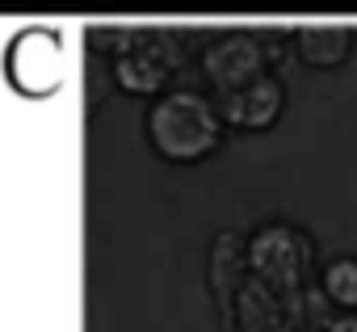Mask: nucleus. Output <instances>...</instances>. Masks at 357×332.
I'll return each instance as SVG.
<instances>
[{"instance_id": "1", "label": "nucleus", "mask_w": 357, "mask_h": 332, "mask_svg": "<svg viewBox=\"0 0 357 332\" xmlns=\"http://www.w3.org/2000/svg\"><path fill=\"white\" fill-rule=\"evenodd\" d=\"M147 130H151V143L164 160L172 164H194L202 156H211L219 143H223V118H219V105H211L206 97L181 89V93H168L151 105V118H147Z\"/></svg>"}, {"instance_id": "2", "label": "nucleus", "mask_w": 357, "mask_h": 332, "mask_svg": "<svg viewBox=\"0 0 357 332\" xmlns=\"http://www.w3.org/2000/svg\"><path fill=\"white\" fill-rule=\"evenodd\" d=\"M244 265L248 273L269 286L273 294H282L286 303H294L307 290V269H311V240L286 223H269L261 227L248 248H244Z\"/></svg>"}, {"instance_id": "3", "label": "nucleus", "mask_w": 357, "mask_h": 332, "mask_svg": "<svg viewBox=\"0 0 357 332\" xmlns=\"http://www.w3.org/2000/svg\"><path fill=\"white\" fill-rule=\"evenodd\" d=\"M202 72L223 97H231V93H240V89H248L252 80L265 76V51L252 34H227L206 51Z\"/></svg>"}, {"instance_id": "4", "label": "nucleus", "mask_w": 357, "mask_h": 332, "mask_svg": "<svg viewBox=\"0 0 357 332\" xmlns=\"http://www.w3.org/2000/svg\"><path fill=\"white\" fill-rule=\"evenodd\" d=\"M231 315H240V332H298L294 328V307L282 294H273L269 286H261L252 273H244V282L236 286Z\"/></svg>"}, {"instance_id": "5", "label": "nucleus", "mask_w": 357, "mask_h": 332, "mask_svg": "<svg viewBox=\"0 0 357 332\" xmlns=\"http://www.w3.org/2000/svg\"><path fill=\"white\" fill-rule=\"evenodd\" d=\"M282 101H286V97H282V84H278L273 76H261V80H252L248 89L223 97L219 118H223V126H236V130H265V126L278 122Z\"/></svg>"}, {"instance_id": "6", "label": "nucleus", "mask_w": 357, "mask_h": 332, "mask_svg": "<svg viewBox=\"0 0 357 332\" xmlns=\"http://www.w3.org/2000/svg\"><path fill=\"white\" fill-rule=\"evenodd\" d=\"M30 68H38V84H43V93L59 84V43H55V34H47V30H30V34L17 38V47H13V55H9V72H13V80L22 84V80L30 76Z\"/></svg>"}, {"instance_id": "7", "label": "nucleus", "mask_w": 357, "mask_h": 332, "mask_svg": "<svg viewBox=\"0 0 357 332\" xmlns=\"http://www.w3.org/2000/svg\"><path fill=\"white\" fill-rule=\"evenodd\" d=\"M294 47H298L303 63H311V68H340L353 51V30L349 26H298Z\"/></svg>"}, {"instance_id": "8", "label": "nucleus", "mask_w": 357, "mask_h": 332, "mask_svg": "<svg viewBox=\"0 0 357 332\" xmlns=\"http://www.w3.org/2000/svg\"><path fill=\"white\" fill-rule=\"evenodd\" d=\"M244 265H240V244L231 240V236H223L219 244H215V265H211V286H215V294H219V307H223V315L231 319V299H236V286L244 282Z\"/></svg>"}, {"instance_id": "9", "label": "nucleus", "mask_w": 357, "mask_h": 332, "mask_svg": "<svg viewBox=\"0 0 357 332\" xmlns=\"http://www.w3.org/2000/svg\"><path fill=\"white\" fill-rule=\"evenodd\" d=\"M319 294L336 311H357V261L353 257H336L324 269V278H319Z\"/></svg>"}, {"instance_id": "10", "label": "nucleus", "mask_w": 357, "mask_h": 332, "mask_svg": "<svg viewBox=\"0 0 357 332\" xmlns=\"http://www.w3.org/2000/svg\"><path fill=\"white\" fill-rule=\"evenodd\" d=\"M227 332H236V328H231V324H227Z\"/></svg>"}]
</instances>
